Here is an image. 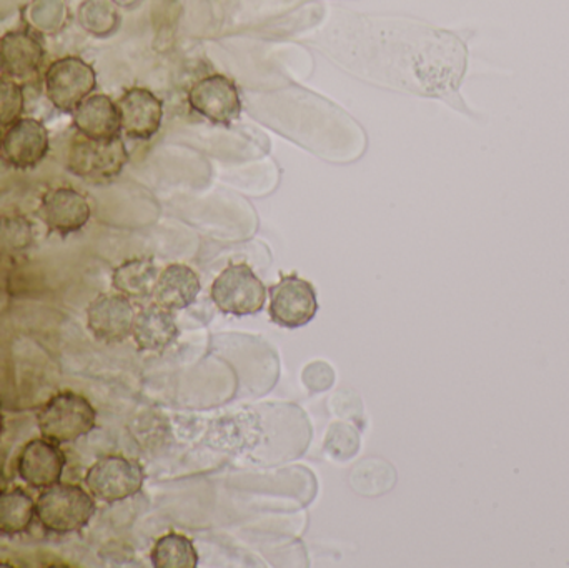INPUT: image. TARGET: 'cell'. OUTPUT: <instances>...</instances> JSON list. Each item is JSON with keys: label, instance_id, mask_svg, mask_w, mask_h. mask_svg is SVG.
<instances>
[{"label": "cell", "instance_id": "obj_1", "mask_svg": "<svg viewBox=\"0 0 569 568\" xmlns=\"http://www.w3.org/2000/svg\"><path fill=\"white\" fill-rule=\"evenodd\" d=\"M96 512V497L89 490L62 480L43 489L36 500V519L46 532L56 536L82 532Z\"/></svg>", "mask_w": 569, "mask_h": 568}, {"label": "cell", "instance_id": "obj_2", "mask_svg": "<svg viewBox=\"0 0 569 568\" xmlns=\"http://www.w3.org/2000/svg\"><path fill=\"white\" fill-rule=\"evenodd\" d=\"M37 426L40 437L66 446L89 436L97 427V410L89 399L76 392H60L50 397L39 412Z\"/></svg>", "mask_w": 569, "mask_h": 568}, {"label": "cell", "instance_id": "obj_3", "mask_svg": "<svg viewBox=\"0 0 569 568\" xmlns=\"http://www.w3.org/2000/svg\"><path fill=\"white\" fill-rule=\"evenodd\" d=\"M266 283L247 263H230L213 280L210 297L220 312L233 317L256 316L266 307Z\"/></svg>", "mask_w": 569, "mask_h": 568}, {"label": "cell", "instance_id": "obj_4", "mask_svg": "<svg viewBox=\"0 0 569 568\" xmlns=\"http://www.w3.org/2000/svg\"><path fill=\"white\" fill-rule=\"evenodd\" d=\"M129 163V150L122 137L93 140L79 136L67 153V169L87 182H110Z\"/></svg>", "mask_w": 569, "mask_h": 568}, {"label": "cell", "instance_id": "obj_5", "mask_svg": "<svg viewBox=\"0 0 569 568\" xmlns=\"http://www.w3.org/2000/svg\"><path fill=\"white\" fill-rule=\"evenodd\" d=\"M96 87V69L82 57H60L53 60L43 73L47 100L57 110L70 116L82 100L93 93Z\"/></svg>", "mask_w": 569, "mask_h": 568}, {"label": "cell", "instance_id": "obj_6", "mask_svg": "<svg viewBox=\"0 0 569 568\" xmlns=\"http://www.w3.org/2000/svg\"><path fill=\"white\" fill-rule=\"evenodd\" d=\"M146 482L143 467L129 457H100L86 474L87 490L100 502L117 504L132 499Z\"/></svg>", "mask_w": 569, "mask_h": 568}, {"label": "cell", "instance_id": "obj_7", "mask_svg": "<svg viewBox=\"0 0 569 568\" xmlns=\"http://www.w3.org/2000/svg\"><path fill=\"white\" fill-rule=\"evenodd\" d=\"M190 109L213 126H232L242 116L239 87L223 73H210L190 87L187 93Z\"/></svg>", "mask_w": 569, "mask_h": 568}, {"label": "cell", "instance_id": "obj_8", "mask_svg": "<svg viewBox=\"0 0 569 568\" xmlns=\"http://www.w3.org/2000/svg\"><path fill=\"white\" fill-rule=\"evenodd\" d=\"M269 297L270 319L283 329H300L317 316V290L297 273L283 276L270 287Z\"/></svg>", "mask_w": 569, "mask_h": 568}, {"label": "cell", "instance_id": "obj_9", "mask_svg": "<svg viewBox=\"0 0 569 568\" xmlns=\"http://www.w3.org/2000/svg\"><path fill=\"white\" fill-rule=\"evenodd\" d=\"M50 149L49 130L40 120L20 117L7 127L0 140V153L13 169L29 170L39 166Z\"/></svg>", "mask_w": 569, "mask_h": 568}, {"label": "cell", "instance_id": "obj_10", "mask_svg": "<svg viewBox=\"0 0 569 568\" xmlns=\"http://www.w3.org/2000/svg\"><path fill=\"white\" fill-rule=\"evenodd\" d=\"M137 310L122 293H100L87 307V327L100 342L120 343L132 337Z\"/></svg>", "mask_w": 569, "mask_h": 568}, {"label": "cell", "instance_id": "obj_11", "mask_svg": "<svg viewBox=\"0 0 569 568\" xmlns=\"http://www.w3.org/2000/svg\"><path fill=\"white\" fill-rule=\"evenodd\" d=\"M39 217L49 232L67 237L80 232L92 217L89 199L72 187H56L42 197Z\"/></svg>", "mask_w": 569, "mask_h": 568}, {"label": "cell", "instance_id": "obj_12", "mask_svg": "<svg viewBox=\"0 0 569 568\" xmlns=\"http://www.w3.org/2000/svg\"><path fill=\"white\" fill-rule=\"evenodd\" d=\"M122 133L129 139L152 140L163 120V102L146 87H130L117 100Z\"/></svg>", "mask_w": 569, "mask_h": 568}, {"label": "cell", "instance_id": "obj_13", "mask_svg": "<svg viewBox=\"0 0 569 568\" xmlns=\"http://www.w3.org/2000/svg\"><path fill=\"white\" fill-rule=\"evenodd\" d=\"M46 50L39 36L27 30H10L0 37V76L29 82L42 70Z\"/></svg>", "mask_w": 569, "mask_h": 568}, {"label": "cell", "instance_id": "obj_14", "mask_svg": "<svg viewBox=\"0 0 569 568\" xmlns=\"http://www.w3.org/2000/svg\"><path fill=\"white\" fill-rule=\"evenodd\" d=\"M66 464L67 459L59 444L40 437L23 446L17 460V472L27 486L43 490L62 480Z\"/></svg>", "mask_w": 569, "mask_h": 568}, {"label": "cell", "instance_id": "obj_15", "mask_svg": "<svg viewBox=\"0 0 569 568\" xmlns=\"http://www.w3.org/2000/svg\"><path fill=\"white\" fill-rule=\"evenodd\" d=\"M72 122L79 136L93 140H110L122 136L117 100L107 93H90L72 112Z\"/></svg>", "mask_w": 569, "mask_h": 568}, {"label": "cell", "instance_id": "obj_16", "mask_svg": "<svg viewBox=\"0 0 569 568\" xmlns=\"http://www.w3.org/2000/svg\"><path fill=\"white\" fill-rule=\"evenodd\" d=\"M172 310L152 302L142 307L133 320L132 339L142 352H162L179 339V326Z\"/></svg>", "mask_w": 569, "mask_h": 568}, {"label": "cell", "instance_id": "obj_17", "mask_svg": "<svg viewBox=\"0 0 569 568\" xmlns=\"http://www.w3.org/2000/svg\"><path fill=\"white\" fill-rule=\"evenodd\" d=\"M202 290L200 277L186 263H170L160 270L152 300L172 312L189 309Z\"/></svg>", "mask_w": 569, "mask_h": 568}, {"label": "cell", "instance_id": "obj_18", "mask_svg": "<svg viewBox=\"0 0 569 568\" xmlns=\"http://www.w3.org/2000/svg\"><path fill=\"white\" fill-rule=\"evenodd\" d=\"M159 273V267L150 257H133L113 269L112 287L130 300L149 299Z\"/></svg>", "mask_w": 569, "mask_h": 568}, {"label": "cell", "instance_id": "obj_19", "mask_svg": "<svg viewBox=\"0 0 569 568\" xmlns=\"http://www.w3.org/2000/svg\"><path fill=\"white\" fill-rule=\"evenodd\" d=\"M67 0H29L22 7V20L27 30L39 37H53L69 23Z\"/></svg>", "mask_w": 569, "mask_h": 568}, {"label": "cell", "instance_id": "obj_20", "mask_svg": "<svg viewBox=\"0 0 569 568\" xmlns=\"http://www.w3.org/2000/svg\"><path fill=\"white\" fill-rule=\"evenodd\" d=\"M36 520V500L22 489L0 492V536L16 537L29 532Z\"/></svg>", "mask_w": 569, "mask_h": 568}, {"label": "cell", "instance_id": "obj_21", "mask_svg": "<svg viewBox=\"0 0 569 568\" xmlns=\"http://www.w3.org/2000/svg\"><path fill=\"white\" fill-rule=\"evenodd\" d=\"M150 562L156 568H196L199 566V552L192 539L183 534L169 532L153 544Z\"/></svg>", "mask_w": 569, "mask_h": 568}, {"label": "cell", "instance_id": "obj_22", "mask_svg": "<svg viewBox=\"0 0 569 568\" xmlns=\"http://www.w3.org/2000/svg\"><path fill=\"white\" fill-rule=\"evenodd\" d=\"M77 22L89 36L107 39L119 30L122 17L110 0H82L77 9Z\"/></svg>", "mask_w": 569, "mask_h": 568}, {"label": "cell", "instance_id": "obj_23", "mask_svg": "<svg viewBox=\"0 0 569 568\" xmlns=\"http://www.w3.org/2000/svg\"><path fill=\"white\" fill-rule=\"evenodd\" d=\"M36 242L33 223L23 216L0 217V259L26 256Z\"/></svg>", "mask_w": 569, "mask_h": 568}, {"label": "cell", "instance_id": "obj_24", "mask_svg": "<svg viewBox=\"0 0 569 568\" xmlns=\"http://www.w3.org/2000/svg\"><path fill=\"white\" fill-rule=\"evenodd\" d=\"M26 96L22 83L9 77L0 76V129H7L23 117Z\"/></svg>", "mask_w": 569, "mask_h": 568}, {"label": "cell", "instance_id": "obj_25", "mask_svg": "<svg viewBox=\"0 0 569 568\" xmlns=\"http://www.w3.org/2000/svg\"><path fill=\"white\" fill-rule=\"evenodd\" d=\"M110 2L116 3L119 9L132 10L139 7L143 0H110Z\"/></svg>", "mask_w": 569, "mask_h": 568}, {"label": "cell", "instance_id": "obj_26", "mask_svg": "<svg viewBox=\"0 0 569 568\" xmlns=\"http://www.w3.org/2000/svg\"><path fill=\"white\" fill-rule=\"evenodd\" d=\"M3 434V416L2 412H0V439H2Z\"/></svg>", "mask_w": 569, "mask_h": 568}, {"label": "cell", "instance_id": "obj_27", "mask_svg": "<svg viewBox=\"0 0 569 568\" xmlns=\"http://www.w3.org/2000/svg\"><path fill=\"white\" fill-rule=\"evenodd\" d=\"M0 140H2V136H0Z\"/></svg>", "mask_w": 569, "mask_h": 568}]
</instances>
